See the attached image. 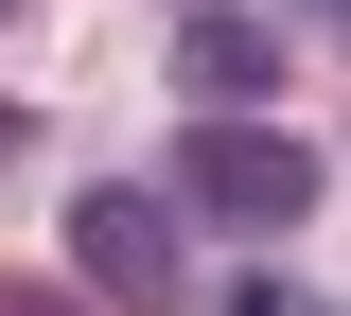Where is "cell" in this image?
I'll return each instance as SVG.
<instances>
[{
    "label": "cell",
    "instance_id": "obj_1",
    "mask_svg": "<svg viewBox=\"0 0 351 316\" xmlns=\"http://www.w3.org/2000/svg\"><path fill=\"white\" fill-rule=\"evenodd\" d=\"M176 211H211V228H246V246H281V228L316 211V141H281V123H193Z\"/></svg>",
    "mask_w": 351,
    "mask_h": 316
},
{
    "label": "cell",
    "instance_id": "obj_2",
    "mask_svg": "<svg viewBox=\"0 0 351 316\" xmlns=\"http://www.w3.org/2000/svg\"><path fill=\"white\" fill-rule=\"evenodd\" d=\"M71 281H88L106 316H158L176 281H193V264H176V193H141V176H88V193H71Z\"/></svg>",
    "mask_w": 351,
    "mask_h": 316
},
{
    "label": "cell",
    "instance_id": "obj_3",
    "mask_svg": "<svg viewBox=\"0 0 351 316\" xmlns=\"http://www.w3.org/2000/svg\"><path fill=\"white\" fill-rule=\"evenodd\" d=\"M176 88L211 106V123H263V88H281V36H263L246 0H193V18H176Z\"/></svg>",
    "mask_w": 351,
    "mask_h": 316
},
{
    "label": "cell",
    "instance_id": "obj_4",
    "mask_svg": "<svg viewBox=\"0 0 351 316\" xmlns=\"http://www.w3.org/2000/svg\"><path fill=\"white\" fill-rule=\"evenodd\" d=\"M211 316H334V299H299V281H228Z\"/></svg>",
    "mask_w": 351,
    "mask_h": 316
},
{
    "label": "cell",
    "instance_id": "obj_5",
    "mask_svg": "<svg viewBox=\"0 0 351 316\" xmlns=\"http://www.w3.org/2000/svg\"><path fill=\"white\" fill-rule=\"evenodd\" d=\"M0 316H88V299H53V281H0Z\"/></svg>",
    "mask_w": 351,
    "mask_h": 316
},
{
    "label": "cell",
    "instance_id": "obj_6",
    "mask_svg": "<svg viewBox=\"0 0 351 316\" xmlns=\"http://www.w3.org/2000/svg\"><path fill=\"white\" fill-rule=\"evenodd\" d=\"M299 18H334V36H351V0H299Z\"/></svg>",
    "mask_w": 351,
    "mask_h": 316
},
{
    "label": "cell",
    "instance_id": "obj_7",
    "mask_svg": "<svg viewBox=\"0 0 351 316\" xmlns=\"http://www.w3.org/2000/svg\"><path fill=\"white\" fill-rule=\"evenodd\" d=\"M0 158H18V106H0Z\"/></svg>",
    "mask_w": 351,
    "mask_h": 316
},
{
    "label": "cell",
    "instance_id": "obj_8",
    "mask_svg": "<svg viewBox=\"0 0 351 316\" xmlns=\"http://www.w3.org/2000/svg\"><path fill=\"white\" fill-rule=\"evenodd\" d=\"M0 18H18V0H0Z\"/></svg>",
    "mask_w": 351,
    "mask_h": 316
}]
</instances>
